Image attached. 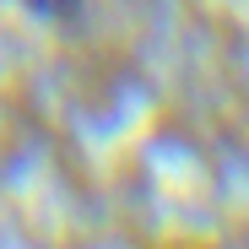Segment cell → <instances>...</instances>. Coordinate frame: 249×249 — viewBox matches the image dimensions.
Masks as SVG:
<instances>
[{
	"mask_svg": "<svg viewBox=\"0 0 249 249\" xmlns=\"http://www.w3.org/2000/svg\"><path fill=\"white\" fill-rule=\"evenodd\" d=\"M17 6H27L33 17H49V22H65V17H76V0H17Z\"/></svg>",
	"mask_w": 249,
	"mask_h": 249,
	"instance_id": "obj_1",
	"label": "cell"
}]
</instances>
